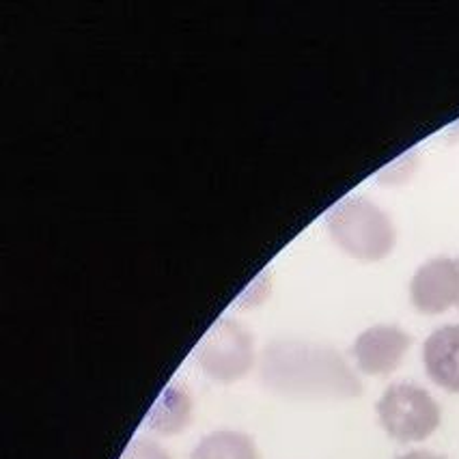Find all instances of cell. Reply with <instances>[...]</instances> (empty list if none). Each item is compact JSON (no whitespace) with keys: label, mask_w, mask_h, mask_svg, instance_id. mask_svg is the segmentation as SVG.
Returning a JSON list of instances; mask_svg holds the SVG:
<instances>
[{"label":"cell","mask_w":459,"mask_h":459,"mask_svg":"<svg viewBox=\"0 0 459 459\" xmlns=\"http://www.w3.org/2000/svg\"><path fill=\"white\" fill-rule=\"evenodd\" d=\"M261 384L290 399H354L360 380L334 348L307 339H276L259 362Z\"/></svg>","instance_id":"cell-1"},{"label":"cell","mask_w":459,"mask_h":459,"mask_svg":"<svg viewBox=\"0 0 459 459\" xmlns=\"http://www.w3.org/2000/svg\"><path fill=\"white\" fill-rule=\"evenodd\" d=\"M325 227L336 247L365 264L386 259L397 244V229L391 216L365 196H348L330 207Z\"/></svg>","instance_id":"cell-2"},{"label":"cell","mask_w":459,"mask_h":459,"mask_svg":"<svg viewBox=\"0 0 459 459\" xmlns=\"http://www.w3.org/2000/svg\"><path fill=\"white\" fill-rule=\"evenodd\" d=\"M376 410L384 431L403 445L427 440L442 423V410L436 399L425 388L410 382L388 386Z\"/></svg>","instance_id":"cell-3"},{"label":"cell","mask_w":459,"mask_h":459,"mask_svg":"<svg viewBox=\"0 0 459 459\" xmlns=\"http://www.w3.org/2000/svg\"><path fill=\"white\" fill-rule=\"evenodd\" d=\"M195 359L212 380L238 382L253 369L255 341L236 319H218L196 345Z\"/></svg>","instance_id":"cell-4"},{"label":"cell","mask_w":459,"mask_h":459,"mask_svg":"<svg viewBox=\"0 0 459 459\" xmlns=\"http://www.w3.org/2000/svg\"><path fill=\"white\" fill-rule=\"evenodd\" d=\"M410 345L412 339L403 328L393 324H376L356 336L351 356L365 376L384 377L399 369Z\"/></svg>","instance_id":"cell-5"},{"label":"cell","mask_w":459,"mask_h":459,"mask_svg":"<svg viewBox=\"0 0 459 459\" xmlns=\"http://www.w3.org/2000/svg\"><path fill=\"white\" fill-rule=\"evenodd\" d=\"M410 302L419 313L440 315L459 304V259L425 261L410 281Z\"/></svg>","instance_id":"cell-6"},{"label":"cell","mask_w":459,"mask_h":459,"mask_svg":"<svg viewBox=\"0 0 459 459\" xmlns=\"http://www.w3.org/2000/svg\"><path fill=\"white\" fill-rule=\"evenodd\" d=\"M423 365L436 386L459 394V324L440 325L427 336L423 343Z\"/></svg>","instance_id":"cell-7"},{"label":"cell","mask_w":459,"mask_h":459,"mask_svg":"<svg viewBox=\"0 0 459 459\" xmlns=\"http://www.w3.org/2000/svg\"><path fill=\"white\" fill-rule=\"evenodd\" d=\"M192 397L178 382L169 384L145 416V429L156 436H178L192 420Z\"/></svg>","instance_id":"cell-8"},{"label":"cell","mask_w":459,"mask_h":459,"mask_svg":"<svg viewBox=\"0 0 459 459\" xmlns=\"http://www.w3.org/2000/svg\"><path fill=\"white\" fill-rule=\"evenodd\" d=\"M190 459H261L255 440L244 431L218 429L203 436Z\"/></svg>","instance_id":"cell-9"},{"label":"cell","mask_w":459,"mask_h":459,"mask_svg":"<svg viewBox=\"0 0 459 459\" xmlns=\"http://www.w3.org/2000/svg\"><path fill=\"white\" fill-rule=\"evenodd\" d=\"M119 459H170V455L167 448L158 445L156 440H149V437H134V440L126 446L124 455Z\"/></svg>","instance_id":"cell-10"},{"label":"cell","mask_w":459,"mask_h":459,"mask_svg":"<svg viewBox=\"0 0 459 459\" xmlns=\"http://www.w3.org/2000/svg\"><path fill=\"white\" fill-rule=\"evenodd\" d=\"M397 459H445V457L436 455V453H429V451H410Z\"/></svg>","instance_id":"cell-11"},{"label":"cell","mask_w":459,"mask_h":459,"mask_svg":"<svg viewBox=\"0 0 459 459\" xmlns=\"http://www.w3.org/2000/svg\"><path fill=\"white\" fill-rule=\"evenodd\" d=\"M457 307H459V304H457Z\"/></svg>","instance_id":"cell-12"}]
</instances>
